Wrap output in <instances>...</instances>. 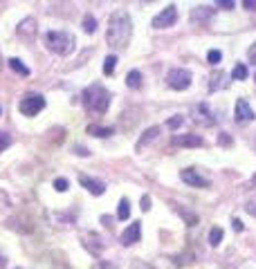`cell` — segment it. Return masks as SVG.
I'll return each mask as SVG.
<instances>
[{
    "label": "cell",
    "instance_id": "6da1fadb",
    "mask_svg": "<svg viewBox=\"0 0 256 269\" xmlns=\"http://www.w3.org/2000/svg\"><path fill=\"white\" fill-rule=\"evenodd\" d=\"M133 36V20H130L126 9H117L110 13L108 20V31H106V40L110 47H126Z\"/></svg>",
    "mask_w": 256,
    "mask_h": 269
},
{
    "label": "cell",
    "instance_id": "7a4b0ae2",
    "mask_svg": "<svg viewBox=\"0 0 256 269\" xmlns=\"http://www.w3.org/2000/svg\"><path fill=\"white\" fill-rule=\"evenodd\" d=\"M81 103L90 115H106L108 106H110V92L103 85L92 83L81 92Z\"/></svg>",
    "mask_w": 256,
    "mask_h": 269
},
{
    "label": "cell",
    "instance_id": "3957f363",
    "mask_svg": "<svg viewBox=\"0 0 256 269\" xmlns=\"http://www.w3.org/2000/svg\"><path fill=\"white\" fill-rule=\"evenodd\" d=\"M43 40H45V47H47L49 52L58 54V56H67V54H72V49H74V36H72L70 31H63V29L47 31Z\"/></svg>",
    "mask_w": 256,
    "mask_h": 269
},
{
    "label": "cell",
    "instance_id": "277c9868",
    "mask_svg": "<svg viewBox=\"0 0 256 269\" xmlns=\"http://www.w3.org/2000/svg\"><path fill=\"white\" fill-rule=\"evenodd\" d=\"M191 72L189 70H184V67H173V70H169L166 72V85L169 88H173V90H187L189 85H191Z\"/></svg>",
    "mask_w": 256,
    "mask_h": 269
},
{
    "label": "cell",
    "instance_id": "5b68a950",
    "mask_svg": "<svg viewBox=\"0 0 256 269\" xmlns=\"http://www.w3.org/2000/svg\"><path fill=\"white\" fill-rule=\"evenodd\" d=\"M18 108H20V112L25 117H36L45 108V97L43 94H27Z\"/></svg>",
    "mask_w": 256,
    "mask_h": 269
},
{
    "label": "cell",
    "instance_id": "8992f818",
    "mask_svg": "<svg viewBox=\"0 0 256 269\" xmlns=\"http://www.w3.org/2000/svg\"><path fill=\"white\" fill-rule=\"evenodd\" d=\"M175 20H178V7H175V4H169V7H164L155 18H153L151 25L155 27V29H166V27L175 25Z\"/></svg>",
    "mask_w": 256,
    "mask_h": 269
},
{
    "label": "cell",
    "instance_id": "52a82bcc",
    "mask_svg": "<svg viewBox=\"0 0 256 269\" xmlns=\"http://www.w3.org/2000/svg\"><path fill=\"white\" fill-rule=\"evenodd\" d=\"M180 179H182L184 184H189V186H196V188H207V186H211L209 179L202 177V175L198 173L196 168H182V170H180Z\"/></svg>",
    "mask_w": 256,
    "mask_h": 269
},
{
    "label": "cell",
    "instance_id": "ba28073f",
    "mask_svg": "<svg viewBox=\"0 0 256 269\" xmlns=\"http://www.w3.org/2000/svg\"><path fill=\"white\" fill-rule=\"evenodd\" d=\"M234 119H236V124H250V121L254 119V110L250 108V101H247V99H238L236 101Z\"/></svg>",
    "mask_w": 256,
    "mask_h": 269
},
{
    "label": "cell",
    "instance_id": "9c48e42d",
    "mask_svg": "<svg viewBox=\"0 0 256 269\" xmlns=\"http://www.w3.org/2000/svg\"><path fill=\"white\" fill-rule=\"evenodd\" d=\"M139 238H142V222H139V220H135V222L128 224V229H126V231L119 236V242L124 247H130V245H135Z\"/></svg>",
    "mask_w": 256,
    "mask_h": 269
},
{
    "label": "cell",
    "instance_id": "30bf717a",
    "mask_svg": "<svg viewBox=\"0 0 256 269\" xmlns=\"http://www.w3.org/2000/svg\"><path fill=\"white\" fill-rule=\"evenodd\" d=\"M171 143L173 146H184V148H200L205 146V139L200 134H175V137H171Z\"/></svg>",
    "mask_w": 256,
    "mask_h": 269
},
{
    "label": "cell",
    "instance_id": "8fae6325",
    "mask_svg": "<svg viewBox=\"0 0 256 269\" xmlns=\"http://www.w3.org/2000/svg\"><path fill=\"white\" fill-rule=\"evenodd\" d=\"M79 184H81L83 188H88L92 195H101V193L106 191V184H103L101 179H94V177H90V175H83V173L79 175Z\"/></svg>",
    "mask_w": 256,
    "mask_h": 269
},
{
    "label": "cell",
    "instance_id": "7c38bea8",
    "mask_svg": "<svg viewBox=\"0 0 256 269\" xmlns=\"http://www.w3.org/2000/svg\"><path fill=\"white\" fill-rule=\"evenodd\" d=\"M81 242H83V247L90 251L92 256H99L103 251V245H101V240H99V236L97 233H92V231H88V233H83V238H81Z\"/></svg>",
    "mask_w": 256,
    "mask_h": 269
},
{
    "label": "cell",
    "instance_id": "4fadbf2b",
    "mask_svg": "<svg viewBox=\"0 0 256 269\" xmlns=\"http://www.w3.org/2000/svg\"><path fill=\"white\" fill-rule=\"evenodd\" d=\"M18 36H22V38H34L36 36V20L34 18H25V20L18 22Z\"/></svg>",
    "mask_w": 256,
    "mask_h": 269
},
{
    "label": "cell",
    "instance_id": "5bb4252c",
    "mask_svg": "<svg viewBox=\"0 0 256 269\" xmlns=\"http://www.w3.org/2000/svg\"><path fill=\"white\" fill-rule=\"evenodd\" d=\"M157 134H160V128L157 126H153V128H148V130H144V134L139 137V141L135 143V150H144L146 148V143H151V141H155L157 139Z\"/></svg>",
    "mask_w": 256,
    "mask_h": 269
},
{
    "label": "cell",
    "instance_id": "9a60e30c",
    "mask_svg": "<svg viewBox=\"0 0 256 269\" xmlns=\"http://www.w3.org/2000/svg\"><path fill=\"white\" fill-rule=\"evenodd\" d=\"M196 110H198V117H196L198 124H205V126H211V124H214V117H211L209 108H207L205 103H198Z\"/></svg>",
    "mask_w": 256,
    "mask_h": 269
},
{
    "label": "cell",
    "instance_id": "2e32d148",
    "mask_svg": "<svg viewBox=\"0 0 256 269\" xmlns=\"http://www.w3.org/2000/svg\"><path fill=\"white\" fill-rule=\"evenodd\" d=\"M126 85H128L130 90L142 88V72H139V70H130L128 74H126Z\"/></svg>",
    "mask_w": 256,
    "mask_h": 269
},
{
    "label": "cell",
    "instance_id": "e0dca14e",
    "mask_svg": "<svg viewBox=\"0 0 256 269\" xmlns=\"http://www.w3.org/2000/svg\"><path fill=\"white\" fill-rule=\"evenodd\" d=\"M88 134H92V137H110V134H115V130H112V128H106V126L90 124V126H88Z\"/></svg>",
    "mask_w": 256,
    "mask_h": 269
},
{
    "label": "cell",
    "instance_id": "ac0fdd59",
    "mask_svg": "<svg viewBox=\"0 0 256 269\" xmlns=\"http://www.w3.org/2000/svg\"><path fill=\"white\" fill-rule=\"evenodd\" d=\"M209 81H211V83H209V90H211V92H216V90H220V88H223V85H225V72L216 70L214 74L209 76Z\"/></svg>",
    "mask_w": 256,
    "mask_h": 269
},
{
    "label": "cell",
    "instance_id": "d6986e66",
    "mask_svg": "<svg viewBox=\"0 0 256 269\" xmlns=\"http://www.w3.org/2000/svg\"><path fill=\"white\" fill-rule=\"evenodd\" d=\"M211 13H214V9H209V7H196V9L191 11V18H193L196 22H202V20H207Z\"/></svg>",
    "mask_w": 256,
    "mask_h": 269
},
{
    "label": "cell",
    "instance_id": "ffe728a7",
    "mask_svg": "<svg viewBox=\"0 0 256 269\" xmlns=\"http://www.w3.org/2000/svg\"><path fill=\"white\" fill-rule=\"evenodd\" d=\"M9 67H11L16 74H20V76H29V67L22 65L20 58H9Z\"/></svg>",
    "mask_w": 256,
    "mask_h": 269
},
{
    "label": "cell",
    "instance_id": "44dd1931",
    "mask_svg": "<svg viewBox=\"0 0 256 269\" xmlns=\"http://www.w3.org/2000/svg\"><path fill=\"white\" fill-rule=\"evenodd\" d=\"M128 215H130V204L126 197H121L119 209H117V220H128Z\"/></svg>",
    "mask_w": 256,
    "mask_h": 269
},
{
    "label": "cell",
    "instance_id": "7402d4cb",
    "mask_svg": "<svg viewBox=\"0 0 256 269\" xmlns=\"http://www.w3.org/2000/svg\"><path fill=\"white\" fill-rule=\"evenodd\" d=\"M220 240H223V229H220V227H214V229L209 231V245H211V247H218Z\"/></svg>",
    "mask_w": 256,
    "mask_h": 269
},
{
    "label": "cell",
    "instance_id": "603a6c76",
    "mask_svg": "<svg viewBox=\"0 0 256 269\" xmlns=\"http://www.w3.org/2000/svg\"><path fill=\"white\" fill-rule=\"evenodd\" d=\"M115 65H117V56H106V61H103V74L106 76H112V72H115Z\"/></svg>",
    "mask_w": 256,
    "mask_h": 269
},
{
    "label": "cell",
    "instance_id": "cb8c5ba5",
    "mask_svg": "<svg viewBox=\"0 0 256 269\" xmlns=\"http://www.w3.org/2000/svg\"><path fill=\"white\" fill-rule=\"evenodd\" d=\"M232 79H234V81H245V79H247V65L238 63V65L234 67V72H232Z\"/></svg>",
    "mask_w": 256,
    "mask_h": 269
},
{
    "label": "cell",
    "instance_id": "d4e9b609",
    "mask_svg": "<svg viewBox=\"0 0 256 269\" xmlns=\"http://www.w3.org/2000/svg\"><path fill=\"white\" fill-rule=\"evenodd\" d=\"M83 29L88 31V34H94V29H97V20H94V16H85L83 18Z\"/></svg>",
    "mask_w": 256,
    "mask_h": 269
},
{
    "label": "cell",
    "instance_id": "484cf974",
    "mask_svg": "<svg viewBox=\"0 0 256 269\" xmlns=\"http://www.w3.org/2000/svg\"><path fill=\"white\" fill-rule=\"evenodd\" d=\"M54 188H56L58 193H65L67 188H70V182H67L65 177H56L54 179Z\"/></svg>",
    "mask_w": 256,
    "mask_h": 269
},
{
    "label": "cell",
    "instance_id": "4316f807",
    "mask_svg": "<svg viewBox=\"0 0 256 269\" xmlns=\"http://www.w3.org/2000/svg\"><path fill=\"white\" fill-rule=\"evenodd\" d=\"M182 124H184V117H182V115H175L173 119H169V121H166V126H169L171 130H178Z\"/></svg>",
    "mask_w": 256,
    "mask_h": 269
},
{
    "label": "cell",
    "instance_id": "83f0119b",
    "mask_svg": "<svg viewBox=\"0 0 256 269\" xmlns=\"http://www.w3.org/2000/svg\"><path fill=\"white\" fill-rule=\"evenodd\" d=\"M11 143V137H9V133H4V130H0V152L4 150V148Z\"/></svg>",
    "mask_w": 256,
    "mask_h": 269
},
{
    "label": "cell",
    "instance_id": "f1b7e54d",
    "mask_svg": "<svg viewBox=\"0 0 256 269\" xmlns=\"http://www.w3.org/2000/svg\"><path fill=\"white\" fill-rule=\"evenodd\" d=\"M220 58H223V54H220L218 49H211V52L207 54V61L214 63V65H216V63H220Z\"/></svg>",
    "mask_w": 256,
    "mask_h": 269
},
{
    "label": "cell",
    "instance_id": "f546056e",
    "mask_svg": "<svg viewBox=\"0 0 256 269\" xmlns=\"http://www.w3.org/2000/svg\"><path fill=\"white\" fill-rule=\"evenodd\" d=\"M94 269H119L115 263H108V260H99L97 265H94Z\"/></svg>",
    "mask_w": 256,
    "mask_h": 269
},
{
    "label": "cell",
    "instance_id": "4dcf8cb0",
    "mask_svg": "<svg viewBox=\"0 0 256 269\" xmlns=\"http://www.w3.org/2000/svg\"><path fill=\"white\" fill-rule=\"evenodd\" d=\"M218 143H220V146H232V137H229L227 133H220V137H218Z\"/></svg>",
    "mask_w": 256,
    "mask_h": 269
},
{
    "label": "cell",
    "instance_id": "1f68e13d",
    "mask_svg": "<svg viewBox=\"0 0 256 269\" xmlns=\"http://www.w3.org/2000/svg\"><path fill=\"white\" fill-rule=\"evenodd\" d=\"M133 269H155V267H153V265H148V263H142V260H135Z\"/></svg>",
    "mask_w": 256,
    "mask_h": 269
},
{
    "label": "cell",
    "instance_id": "d6a6232c",
    "mask_svg": "<svg viewBox=\"0 0 256 269\" xmlns=\"http://www.w3.org/2000/svg\"><path fill=\"white\" fill-rule=\"evenodd\" d=\"M74 150H76V155H81V157H88L90 155V150L85 146H74Z\"/></svg>",
    "mask_w": 256,
    "mask_h": 269
},
{
    "label": "cell",
    "instance_id": "836d02e7",
    "mask_svg": "<svg viewBox=\"0 0 256 269\" xmlns=\"http://www.w3.org/2000/svg\"><path fill=\"white\" fill-rule=\"evenodd\" d=\"M245 211H247L250 215H254V218H256V202H250V204L245 206Z\"/></svg>",
    "mask_w": 256,
    "mask_h": 269
},
{
    "label": "cell",
    "instance_id": "e575fe53",
    "mask_svg": "<svg viewBox=\"0 0 256 269\" xmlns=\"http://www.w3.org/2000/svg\"><path fill=\"white\" fill-rule=\"evenodd\" d=\"M243 7H247L250 11H256V0H245V2H243Z\"/></svg>",
    "mask_w": 256,
    "mask_h": 269
},
{
    "label": "cell",
    "instance_id": "d590c367",
    "mask_svg": "<svg viewBox=\"0 0 256 269\" xmlns=\"http://www.w3.org/2000/svg\"><path fill=\"white\" fill-rule=\"evenodd\" d=\"M151 209V200H148V195L142 197V211H148Z\"/></svg>",
    "mask_w": 256,
    "mask_h": 269
},
{
    "label": "cell",
    "instance_id": "8d00e7d4",
    "mask_svg": "<svg viewBox=\"0 0 256 269\" xmlns=\"http://www.w3.org/2000/svg\"><path fill=\"white\" fill-rule=\"evenodd\" d=\"M218 4H220V7L232 9V7H234V0H218Z\"/></svg>",
    "mask_w": 256,
    "mask_h": 269
},
{
    "label": "cell",
    "instance_id": "74e56055",
    "mask_svg": "<svg viewBox=\"0 0 256 269\" xmlns=\"http://www.w3.org/2000/svg\"><path fill=\"white\" fill-rule=\"evenodd\" d=\"M232 224H234V229H236V231H243V222L238 218H234L232 220Z\"/></svg>",
    "mask_w": 256,
    "mask_h": 269
},
{
    "label": "cell",
    "instance_id": "f35d334b",
    "mask_svg": "<svg viewBox=\"0 0 256 269\" xmlns=\"http://www.w3.org/2000/svg\"><path fill=\"white\" fill-rule=\"evenodd\" d=\"M250 61H254V63H256V45L250 49Z\"/></svg>",
    "mask_w": 256,
    "mask_h": 269
},
{
    "label": "cell",
    "instance_id": "ab89813d",
    "mask_svg": "<svg viewBox=\"0 0 256 269\" xmlns=\"http://www.w3.org/2000/svg\"><path fill=\"white\" fill-rule=\"evenodd\" d=\"M0 267H4V258H2V256H0Z\"/></svg>",
    "mask_w": 256,
    "mask_h": 269
},
{
    "label": "cell",
    "instance_id": "60d3db41",
    "mask_svg": "<svg viewBox=\"0 0 256 269\" xmlns=\"http://www.w3.org/2000/svg\"><path fill=\"white\" fill-rule=\"evenodd\" d=\"M252 182H254V184H256V175H254V179H252Z\"/></svg>",
    "mask_w": 256,
    "mask_h": 269
},
{
    "label": "cell",
    "instance_id": "b9f144b4",
    "mask_svg": "<svg viewBox=\"0 0 256 269\" xmlns=\"http://www.w3.org/2000/svg\"><path fill=\"white\" fill-rule=\"evenodd\" d=\"M16 269H20V267H16Z\"/></svg>",
    "mask_w": 256,
    "mask_h": 269
},
{
    "label": "cell",
    "instance_id": "7bdbcfd3",
    "mask_svg": "<svg viewBox=\"0 0 256 269\" xmlns=\"http://www.w3.org/2000/svg\"><path fill=\"white\" fill-rule=\"evenodd\" d=\"M254 79H256V76H254Z\"/></svg>",
    "mask_w": 256,
    "mask_h": 269
}]
</instances>
